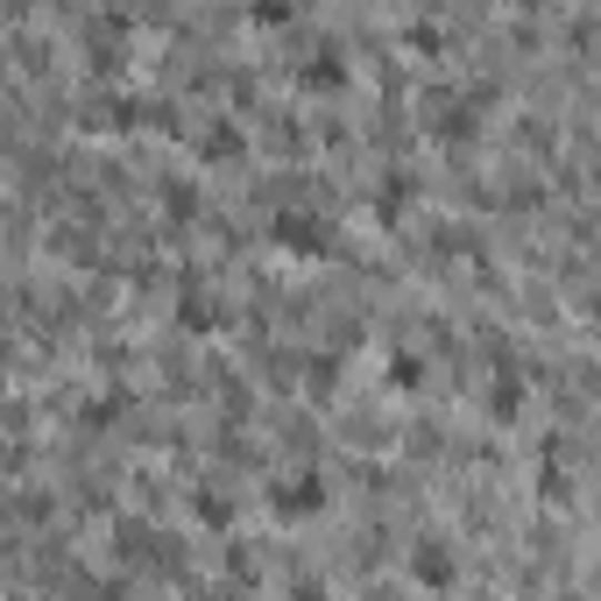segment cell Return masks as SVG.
Masks as SVG:
<instances>
[{
    "label": "cell",
    "instance_id": "cell-5",
    "mask_svg": "<svg viewBox=\"0 0 601 601\" xmlns=\"http://www.w3.org/2000/svg\"><path fill=\"white\" fill-rule=\"evenodd\" d=\"M418 580H424V588H453V559H445V552H418Z\"/></svg>",
    "mask_w": 601,
    "mask_h": 601
},
{
    "label": "cell",
    "instance_id": "cell-2",
    "mask_svg": "<svg viewBox=\"0 0 601 601\" xmlns=\"http://www.w3.org/2000/svg\"><path fill=\"white\" fill-rule=\"evenodd\" d=\"M269 510H277L283 523L319 517V510H325V481H319V474H283L277 489H269Z\"/></svg>",
    "mask_w": 601,
    "mask_h": 601
},
{
    "label": "cell",
    "instance_id": "cell-7",
    "mask_svg": "<svg viewBox=\"0 0 601 601\" xmlns=\"http://www.w3.org/2000/svg\"><path fill=\"white\" fill-rule=\"evenodd\" d=\"M248 14H256V22H283V14H290V0H256Z\"/></svg>",
    "mask_w": 601,
    "mask_h": 601
},
{
    "label": "cell",
    "instance_id": "cell-1",
    "mask_svg": "<svg viewBox=\"0 0 601 601\" xmlns=\"http://www.w3.org/2000/svg\"><path fill=\"white\" fill-rule=\"evenodd\" d=\"M269 241H277L290 262H319L325 248H333V227H325L312 206H283L277 220H269Z\"/></svg>",
    "mask_w": 601,
    "mask_h": 601
},
{
    "label": "cell",
    "instance_id": "cell-4",
    "mask_svg": "<svg viewBox=\"0 0 601 601\" xmlns=\"http://www.w3.org/2000/svg\"><path fill=\"white\" fill-rule=\"evenodd\" d=\"M199 157H206V163H234V157H241V134H234V128H212L206 142H199Z\"/></svg>",
    "mask_w": 601,
    "mask_h": 601
},
{
    "label": "cell",
    "instance_id": "cell-3",
    "mask_svg": "<svg viewBox=\"0 0 601 601\" xmlns=\"http://www.w3.org/2000/svg\"><path fill=\"white\" fill-rule=\"evenodd\" d=\"M178 319L191 325V333H212V325H220V298H199V290H184V304H178Z\"/></svg>",
    "mask_w": 601,
    "mask_h": 601
},
{
    "label": "cell",
    "instance_id": "cell-6",
    "mask_svg": "<svg viewBox=\"0 0 601 601\" xmlns=\"http://www.w3.org/2000/svg\"><path fill=\"white\" fill-rule=\"evenodd\" d=\"M191 510H199V523H212V531H220V523L234 517V502H227V495H191Z\"/></svg>",
    "mask_w": 601,
    "mask_h": 601
}]
</instances>
